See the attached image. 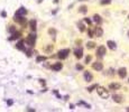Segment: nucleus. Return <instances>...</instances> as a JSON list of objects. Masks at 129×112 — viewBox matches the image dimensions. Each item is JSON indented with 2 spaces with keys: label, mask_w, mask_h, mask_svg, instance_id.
<instances>
[{
  "label": "nucleus",
  "mask_w": 129,
  "mask_h": 112,
  "mask_svg": "<svg viewBox=\"0 0 129 112\" xmlns=\"http://www.w3.org/2000/svg\"><path fill=\"white\" fill-rule=\"evenodd\" d=\"M26 53H27V56H28V57H30V56H32V54H33L32 51H26Z\"/></svg>",
  "instance_id": "33"
},
{
  "label": "nucleus",
  "mask_w": 129,
  "mask_h": 112,
  "mask_svg": "<svg viewBox=\"0 0 129 112\" xmlns=\"http://www.w3.org/2000/svg\"><path fill=\"white\" fill-rule=\"evenodd\" d=\"M8 30H9V33H11V34H14L15 32H17V30H16V27H15V26H9Z\"/></svg>",
  "instance_id": "25"
},
{
  "label": "nucleus",
  "mask_w": 129,
  "mask_h": 112,
  "mask_svg": "<svg viewBox=\"0 0 129 112\" xmlns=\"http://www.w3.org/2000/svg\"><path fill=\"white\" fill-rule=\"evenodd\" d=\"M120 87H121V85H120L119 83H111V84H109V89L110 90H113V91L119 90Z\"/></svg>",
  "instance_id": "14"
},
{
  "label": "nucleus",
  "mask_w": 129,
  "mask_h": 112,
  "mask_svg": "<svg viewBox=\"0 0 129 112\" xmlns=\"http://www.w3.org/2000/svg\"><path fill=\"white\" fill-rule=\"evenodd\" d=\"M103 35V30L101 27H99V25H98V27H95L94 28V37H101V36Z\"/></svg>",
  "instance_id": "5"
},
{
  "label": "nucleus",
  "mask_w": 129,
  "mask_h": 112,
  "mask_svg": "<svg viewBox=\"0 0 129 112\" xmlns=\"http://www.w3.org/2000/svg\"><path fill=\"white\" fill-rule=\"evenodd\" d=\"M48 33H49V35H51V36L55 37V34H56V32H55V29H49Z\"/></svg>",
  "instance_id": "29"
},
{
  "label": "nucleus",
  "mask_w": 129,
  "mask_h": 112,
  "mask_svg": "<svg viewBox=\"0 0 129 112\" xmlns=\"http://www.w3.org/2000/svg\"><path fill=\"white\" fill-rule=\"evenodd\" d=\"M76 70H80V71H82V70H83V66H82V65H81V64H77V65H76Z\"/></svg>",
  "instance_id": "31"
},
{
  "label": "nucleus",
  "mask_w": 129,
  "mask_h": 112,
  "mask_svg": "<svg viewBox=\"0 0 129 112\" xmlns=\"http://www.w3.org/2000/svg\"><path fill=\"white\" fill-rule=\"evenodd\" d=\"M84 21L87 22V24H89V25H91V22H92L90 19H89V18H84Z\"/></svg>",
  "instance_id": "32"
},
{
  "label": "nucleus",
  "mask_w": 129,
  "mask_h": 112,
  "mask_svg": "<svg viewBox=\"0 0 129 112\" xmlns=\"http://www.w3.org/2000/svg\"><path fill=\"white\" fill-rule=\"evenodd\" d=\"M110 2H111V0H101L100 1L101 5H109Z\"/></svg>",
  "instance_id": "27"
},
{
  "label": "nucleus",
  "mask_w": 129,
  "mask_h": 112,
  "mask_svg": "<svg viewBox=\"0 0 129 112\" xmlns=\"http://www.w3.org/2000/svg\"><path fill=\"white\" fill-rule=\"evenodd\" d=\"M98 87V84H93V85H92V86H90V87H88V91H89V92H92V91H93L94 89H97Z\"/></svg>",
  "instance_id": "26"
},
{
  "label": "nucleus",
  "mask_w": 129,
  "mask_h": 112,
  "mask_svg": "<svg viewBox=\"0 0 129 112\" xmlns=\"http://www.w3.org/2000/svg\"><path fill=\"white\" fill-rule=\"evenodd\" d=\"M24 44H25V40H20V42H18L16 44V47L18 48V49H20V51H26Z\"/></svg>",
  "instance_id": "15"
},
{
  "label": "nucleus",
  "mask_w": 129,
  "mask_h": 112,
  "mask_svg": "<svg viewBox=\"0 0 129 112\" xmlns=\"http://www.w3.org/2000/svg\"><path fill=\"white\" fill-rule=\"evenodd\" d=\"M92 68L95 71H102L103 68V64L101 63V62H95V63H93L92 64Z\"/></svg>",
  "instance_id": "6"
},
{
  "label": "nucleus",
  "mask_w": 129,
  "mask_h": 112,
  "mask_svg": "<svg viewBox=\"0 0 129 112\" xmlns=\"http://www.w3.org/2000/svg\"><path fill=\"white\" fill-rule=\"evenodd\" d=\"M93 21L97 24V25H100L101 22H102V18H101L99 15H94L93 16Z\"/></svg>",
  "instance_id": "17"
},
{
  "label": "nucleus",
  "mask_w": 129,
  "mask_h": 112,
  "mask_svg": "<svg viewBox=\"0 0 129 112\" xmlns=\"http://www.w3.org/2000/svg\"><path fill=\"white\" fill-rule=\"evenodd\" d=\"M112 99H113V101H115V102H117V103H121L123 101V100H122V96L119 95V94H113V95H112Z\"/></svg>",
  "instance_id": "10"
},
{
  "label": "nucleus",
  "mask_w": 129,
  "mask_h": 112,
  "mask_svg": "<svg viewBox=\"0 0 129 112\" xmlns=\"http://www.w3.org/2000/svg\"><path fill=\"white\" fill-rule=\"evenodd\" d=\"M109 74H110V75H113V70H112V68H110V70H109Z\"/></svg>",
  "instance_id": "34"
},
{
  "label": "nucleus",
  "mask_w": 129,
  "mask_h": 112,
  "mask_svg": "<svg viewBox=\"0 0 129 112\" xmlns=\"http://www.w3.org/2000/svg\"><path fill=\"white\" fill-rule=\"evenodd\" d=\"M74 56L76 58H79V59H80V58H82V56H83V49H82L81 47L76 48V49L74 51Z\"/></svg>",
  "instance_id": "7"
},
{
  "label": "nucleus",
  "mask_w": 129,
  "mask_h": 112,
  "mask_svg": "<svg viewBox=\"0 0 129 112\" xmlns=\"http://www.w3.org/2000/svg\"><path fill=\"white\" fill-rule=\"evenodd\" d=\"M35 42H36V35L35 34H30L28 35V37L25 39V44H27L28 46H34L35 45Z\"/></svg>",
  "instance_id": "2"
},
{
  "label": "nucleus",
  "mask_w": 129,
  "mask_h": 112,
  "mask_svg": "<svg viewBox=\"0 0 129 112\" xmlns=\"http://www.w3.org/2000/svg\"><path fill=\"white\" fill-rule=\"evenodd\" d=\"M127 35H128V37H129V32H128V34H127Z\"/></svg>",
  "instance_id": "39"
},
{
  "label": "nucleus",
  "mask_w": 129,
  "mask_h": 112,
  "mask_svg": "<svg viewBox=\"0 0 129 112\" xmlns=\"http://www.w3.org/2000/svg\"><path fill=\"white\" fill-rule=\"evenodd\" d=\"M128 19H129V15H128Z\"/></svg>",
  "instance_id": "40"
},
{
  "label": "nucleus",
  "mask_w": 129,
  "mask_h": 112,
  "mask_svg": "<svg viewBox=\"0 0 129 112\" xmlns=\"http://www.w3.org/2000/svg\"><path fill=\"white\" fill-rule=\"evenodd\" d=\"M70 54V49L68 48H65V49H61V51L57 53V56L58 58H61V59H65V58L68 56Z\"/></svg>",
  "instance_id": "3"
},
{
  "label": "nucleus",
  "mask_w": 129,
  "mask_h": 112,
  "mask_svg": "<svg viewBox=\"0 0 129 112\" xmlns=\"http://www.w3.org/2000/svg\"><path fill=\"white\" fill-rule=\"evenodd\" d=\"M53 51V45H47L45 47V52L46 53H51V52Z\"/></svg>",
  "instance_id": "21"
},
{
  "label": "nucleus",
  "mask_w": 129,
  "mask_h": 112,
  "mask_svg": "<svg viewBox=\"0 0 129 112\" xmlns=\"http://www.w3.org/2000/svg\"><path fill=\"white\" fill-rule=\"evenodd\" d=\"M95 47V43H93V42H89L87 44V48H89V49H92V48H94Z\"/></svg>",
  "instance_id": "20"
},
{
  "label": "nucleus",
  "mask_w": 129,
  "mask_h": 112,
  "mask_svg": "<svg viewBox=\"0 0 129 112\" xmlns=\"http://www.w3.org/2000/svg\"><path fill=\"white\" fill-rule=\"evenodd\" d=\"M70 109L73 110V109H74V105H73V104H71V105H70Z\"/></svg>",
  "instance_id": "37"
},
{
  "label": "nucleus",
  "mask_w": 129,
  "mask_h": 112,
  "mask_svg": "<svg viewBox=\"0 0 129 112\" xmlns=\"http://www.w3.org/2000/svg\"><path fill=\"white\" fill-rule=\"evenodd\" d=\"M36 26H37V22H36V20L33 19V20H30V21H29V28H30V30H32V32L35 33Z\"/></svg>",
  "instance_id": "11"
},
{
  "label": "nucleus",
  "mask_w": 129,
  "mask_h": 112,
  "mask_svg": "<svg viewBox=\"0 0 129 112\" xmlns=\"http://www.w3.org/2000/svg\"><path fill=\"white\" fill-rule=\"evenodd\" d=\"M107 54V49L104 46H99L97 49V55L99 56V57H103L104 55Z\"/></svg>",
  "instance_id": "4"
},
{
  "label": "nucleus",
  "mask_w": 129,
  "mask_h": 112,
  "mask_svg": "<svg viewBox=\"0 0 129 112\" xmlns=\"http://www.w3.org/2000/svg\"><path fill=\"white\" fill-rule=\"evenodd\" d=\"M92 79H93V76H92V74L90 72H84V80L87 82H91Z\"/></svg>",
  "instance_id": "12"
},
{
  "label": "nucleus",
  "mask_w": 129,
  "mask_h": 112,
  "mask_svg": "<svg viewBox=\"0 0 129 112\" xmlns=\"http://www.w3.org/2000/svg\"><path fill=\"white\" fill-rule=\"evenodd\" d=\"M126 111H128V112H129V106H128V108H127V109H126Z\"/></svg>",
  "instance_id": "38"
},
{
  "label": "nucleus",
  "mask_w": 129,
  "mask_h": 112,
  "mask_svg": "<svg viewBox=\"0 0 129 112\" xmlns=\"http://www.w3.org/2000/svg\"><path fill=\"white\" fill-rule=\"evenodd\" d=\"M7 103H8V105H11V104H13V101L9 100V101H7Z\"/></svg>",
  "instance_id": "35"
},
{
  "label": "nucleus",
  "mask_w": 129,
  "mask_h": 112,
  "mask_svg": "<svg viewBox=\"0 0 129 112\" xmlns=\"http://www.w3.org/2000/svg\"><path fill=\"white\" fill-rule=\"evenodd\" d=\"M79 29H80V32L83 33L84 30H85V26H84L82 22H80V24H79Z\"/></svg>",
  "instance_id": "24"
},
{
  "label": "nucleus",
  "mask_w": 129,
  "mask_h": 112,
  "mask_svg": "<svg viewBox=\"0 0 129 112\" xmlns=\"http://www.w3.org/2000/svg\"><path fill=\"white\" fill-rule=\"evenodd\" d=\"M39 82H41V84H43V85H45V82H44V80H39Z\"/></svg>",
  "instance_id": "36"
},
{
  "label": "nucleus",
  "mask_w": 129,
  "mask_h": 112,
  "mask_svg": "<svg viewBox=\"0 0 129 112\" xmlns=\"http://www.w3.org/2000/svg\"><path fill=\"white\" fill-rule=\"evenodd\" d=\"M79 104H80V105H84L87 109H90V108H91V105H89V104H87V103L82 102V101H81V102H79Z\"/></svg>",
  "instance_id": "28"
},
{
  "label": "nucleus",
  "mask_w": 129,
  "mask_h": 112,
  "mask_svg": "<svg viewBox=\"0 0 129 112\" xmlns=\"http://www.w3.org/2000/svg\"><path fill=\"white\" fill-rule=\"evenodd\" d=\"M107 45H108V47H109L110 49H112V51H115V49L117 48L116 43L112 42V40H108V42H107Z\"/></svg>",
  "instance_id": "16"
},
{
  "label": "nucleus",
  "mask_w": 129,
  "mask_h": 112,
  "mask_svg": "<svg viewBox=\"0 0 129 112\" xmlns=\"http://www.w3.org/2000/svg\"><path fill=\"white\" fill-rule=\"evenodd\" d=\"M26 13H27V10H26L25 7H20L19 9L16 11V13H15V15H18V16H25Z\"/></svg>",
  "instance_id": "9"
},
{
  "label": "nucleus",
  "mask_w": 129,
  "mask_h": 112,
  "mask_svg": "<svg viewBox=\"0 0 129 112\" xmlns=\"http://www.w3.org/2000/svg\"><path fill=\"white\" fill-rule=\"evenodd\" d=\"M20 35H21V34H20L19 32H15L13 34V36H11V37H10V40H14V39H17V38H19L20 37Z\"/></svg>",
  "instance_id": "18"
},
{
  "label": "nucleus",
  "mask_w": 129,
  "mask_h": 112,
  "mask_svg": "<svg viewBox=\"0 0 129 112\" xmlns=\"http://www.w3.org/2000/svg\"><path fill=\"white\" fill-rule=\"evenodd\" d=\"M97 92H98V94H99V96L102 98V99H108V98H109V91H108L106 87L99 86V85H98Z\"/></svg>",
  "instance_id": "1"
},
{
  "label": "nucleus",
  "mask_w": 129,
  "mask_h": 112,
  "mask_svg": "<svg viewBox=\"0 0 129 112\" xmlns=\"http://www.w3.org/2000/svg\"><path fill=\"white\" fill-rule=\"evenodd\" d=\"M62 67H63V64H62V63H55L54 65H52V70L53 71H61Z\"/></svg>",
  "instance_id": "13"
},
{
  "label": "nucleus",
  "mask_w": 129,
  "mask_h": 112,
  "mask_svg": "<svg viewBox=\"0 0 129 112\" xmlns=\"http://www.w3.org/2000/svg\"><path fill=\"white\" fill-rule=\"evenodd\" d=\"M91 58H92V57H91L90 55H88L87 57H85V63H87V64H88V63H90V62H91Z\"/></svg>",
  "instance_id": "30"
},
{
  "label": "nucleus",
  "mask_w": 129,
  "mask_h": 112,
  "mask_svg": "<svg viewBox=\"0 0 129 112\" xmlns=\"http://www.w3.org/2000/svg\"><path fill=\"white\" fill-rule=\"evenodd\" d=\"M79 13H88V8L85 6L80 7V8H79Z\"/></svg>",
  "instance_id": "19"
},
{
  "label": "nucleus",
  "mask_w": 129,
  "mask_h": 112,
  "mask_svg": "<svg viewBox=\"0 0 129 112\" xmlns=\"http://www.w3.org/2000/svg\"><path fill=\"white\" fill-rule=\"evenodd\" d=\"M44 61H46L45 56H38V57L36 58V62H37V63H39V62H44Z\"/></svg>",
  "instance_id": "23"
},
{
  "label": "nucleus",
  "mask_w": 129,
  "mask_h": 112,
  "mask_svg": "<svg viewBox=\"0 0 129 112\" xmlns=\"http://www.w3.org/2000/svg\"><path fill=\"white\" fill-rule=\"evenodd\" d=\"M88 35H89L90 38L94 37V29H89V30H88Z\"/></svg>",
  "instance_id": "22"
},
{
  "label": "nucleus",
  "mask_w": 129,
  "mask_h": 112,
  "mask_svg": "<svg viewBox=\"0 0 129 112\" xmlns=\"http://www.w3.org/2000/svg\"><path fill=\"white\" fill-rule=\"evenodd\" d=\"M118 75H119L121 79H125L127 75V68L126 67H121V68H119L118 70Z\"/></svg>",
  "instance_id": "8"
}]
</instances>
